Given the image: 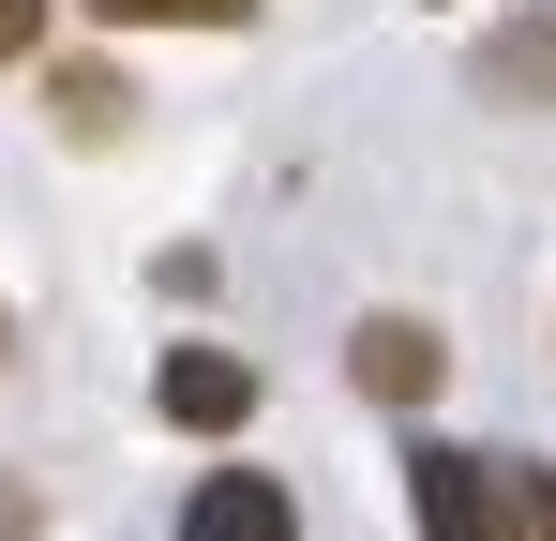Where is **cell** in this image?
<instances>
[{"instance_id": "3", "label": "cell", "mask_w": 556, "mask_h": 541, "mask_svg": "<svg viewBox=\"0 0 556 541\" xmlns=\"http://www.w3.org/2000/svg\"><path fill=\"white\" fill-rule=\"evenodd\" d=\"M181 541H301V512H286L271 466H211V481L181 496Z\"/></svg>"}, {"instance_id": "1", "label": "cell", "mask_w": 556, "mask_h": 541, "mask_svg": "<svg viewBox=\"0 0 556 541\" xmlns=\"http://www.w3.org/2000/svg\"><path fill=\"white\" fill-rule=\"evenodd\" d=\"M406 512H421V541H527V466L421 437L406 451Z\"/></svg>"}, {"instance_id": "2", "label": "cell", "mask_w": 556, "mask_h": 541, "mask_svg": "<svg viewBox=\"0 0 556 541\" xmlns=\"http://www.w3.org/2000/svg\"><path fill=\"white\" fill-rule=\"evenodd\" d=\"M151 406H166L181 437H241V422H256V361H241V347H166Z\"/></svg>"}, {"instance_id": "7", "label": "cell", "mask_w": 556, "mask_h": 541, "mask_svg": "<svg viewBox=\"0 0 556 541\" xmlns=\"http://www.w3.org/2000/svg\"><path fill=\"white\" fill-rule=\"evenodd\" d=\"M527 512H542V541H556V481H542V496H527Z\"/></svg>"}, {"instance_id": "5", "label": "cell", "mask_w": 556, "mask_h": 541, "mask_svg": "<svg viewBox=\"0 0 556 541\" xmlns=\"http://www.w3.org/2000/svg\"><path fill=\"white\" fill-rule=\"evenodd\" d=\"M105 30H241L256 0H91Z\"/></svg>"}, {"instance_id": "4", "label": "cell", "mask_w": 556, "mask_h": 541, "mask_svg": "<svg viewBox=\"0 0 556 541\" xmlns=\"http://www.w3.org/2000/svg\"><path fill=\"white\" fill-rule=\"evenodd\" d=\"M346 376H362L376 406H421V391H437V331H421V316H376L362 347H346Z\"/></svg>"}, {"instance_id": "6", "label": "cell", "mask_w": 556, "mask_h": 541, "mask_svg": "<svg viewBox=\"0 0 556 541\" xmlns=\"http://www.w3.org/2000/svg\"><path fill=\"white\" fill-rule=\"evenodd\" d=\"M46 46V0H0V61H30Z\"/></svg>"}]
</instances>
